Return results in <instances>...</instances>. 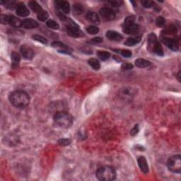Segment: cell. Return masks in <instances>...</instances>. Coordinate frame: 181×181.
Listing matches in <instances>:
<instances>
[{"label": "cell", "instance_id": "6da1fadb", "mask_svg": "<svg viewBox=\"0 0 181 181\" xmlns=\"http://www.w3.org/2000/svg\"><path fill=\"white\" fill-rule=\"evenodd\" d=\"M9 101L16 107L24 108L29 104L30 97L26 91L17 90L9 95Z\"/></svg>", "mask_w": 181, "mask_h": 181}, {"label": "cell", "instance_id": "7a4b0ae2", "mask_svg": "<svg viewBox=\"0 0 181 181\" xmlns=\"http://www.w3.org/2000/svg\"><path fill=\"white\" fill-rule=\"evenodd\" d=\"M53 120L55 125L61 128H65V129L70 127L73 123L72 116L65 111L55 113Z\"/></svg>", "mask_w": 181, "mask_h": 181}, {"label": "cell", "instance_id": "3957f363", "mask_svg": "<svg viewBox=\"0 0 181 181\" xmlns=\"http://www.w3.org/2000/svg\"><path fill=\"white\" fill-rule=\"evenodd\" d=\"M96 175L100 180L111 181L115 179L116 172L111 166H104L100 167L96 171Z\"/></svg>", "mask_w": 181, "mask_h": 181}, {"label": "cell", "instance_id": "277c9868", "mask_svg": "<svg viewBox=\"0 0 181 181\" xmlns=\"http://www.w3.org/2000/svg\"><path fill=\"white\" fill-rule=\"evenodd\" d=\"M148 47L150 51L156 54L159 56L164 55V51L159 41L157 40L156 36L154 33H151L148 37Z\"/></svg>", "mask_w": 181, "mask_h": 181}, {"label": "cell", "instance_id": "5b68a950", "mask_svg": "<svg viewBox=\"0 0 181 181\" xmlns=\"http://www.w3.org/2000/svg\"><path fill=\"white\" fill-rule=\"evenodd\" d=\"M169 171L175 173H180L181 172V156L180 155H175L169 158L167 163Z\"/></svg>", "mask_w": 181, "mask_h": 181}, {"label": "cell", "instance_id": "8992f818", "mask_svg": "<svg viewBox=\"0 0 181 181\" xmlns=\"http://www.w3.org/2000/svg\"><path fill=\"white\" fill-rule=\"evenodd\" d=\"M135 94H136V91L132 87H124L119 91V97L123 101H131L134 98Z\"/></svg>", "mask_w": 181, "mask_h": 181}, {"label": "cell", "instance_id": "52a82bcc", "mask_svg": "<svg viewBox=\"0 0 181 181\" xmlns=\"http://www.w3.org/2000/svg\"><path fill=\"white\" fill-rule=\"evenodd\" d=\"M66 30H67V33L68 35L72 36V37L78 38L81 37V36H84L83 33L79 29V26L73 21H71V23L67 24Z\"/></svg>", "mask_w": 181, "mask_h": 181}, {"label": "cell", "instance_id": "ba28073f", "mask_svg": "<svg viewBox=\"0 0 181 181\" xmlns=\"http://www.w3.org/2000/svg\"><path fill=\"white\" fill-rule=\"evenodd\" d=\"M52 47L57 50L59 52H60V53L70 55L72 52V50L68 45L64 44V43L61 42H57V41L53 42L52 43Z\"/></svg>", "mask_w": 181, "mask_h": 181}, {"label": "cell", "instance_id": "9c48e42d", "mask_svg": "<svg viewBox=\"0 0 181 181\" xmlns=\"http://www.w3.org/2000/svg\"><path fill=\"white\" fill-rule=\"evenodd\" d=\"M100 14L105 21H113L115 18V13L111 9L104 7L100 10Z\"/></svg>", "mask_w": 181, "mask_h": 181}, {"label": "cell", "instance_id": "30bf717a", "mask_svg": "<svg viewBox=\"0 0 181 181\" xmlns=\"http://www.w3.org/2000/svg\"><path fill=\"white\" fill-rule=\"evenodd\" d=\"M161 40L163 43H164L168 48H170L173 51L177 52L178 50V44L175 39L169 38L167 37H161Z\"/></svg>", "mask_w": 181, "mask_h": 181}, {"label": "cell", "instance_id": "8fae6325", "mask_svg": "<svg viewBox=\"0 0 181 181\" xmlns=\"http://www.w3.org/2000/svg\"><path fill=\"white\" fill-rule=\"evenodd\" d=\"M21 53L24 59H32L34 57V52L31 47L26 45H23L20 48Z\"/></svg>", "mask_w": 181, "mask_h": 181}, {"label": "cell", "instance_id": "7c38bea8", "mask_svg": "<svg viewBox=\"0 0 181 181\" xmlns=\"http://www.w3.org/2000/svg\"><path fill=\"white\" fill-rule=\"evenodd\" d=\"M16 13L18 16L21 17H26L30 14V11L26 7V6L24 4H19L17 6L16 9Z\"/></svg>", "mask_w": 181, "mask_h": 181}, {"label": "cell", "instance_id": "4fadbf2b", "mask_svg": "<svg viewBox=\"0 0 181 181\" xmlns=\"http://www.w3.org/2000/svg\"><path fill=\"white\" fill-rule=\"evenodd\" d=\"M123 31L127 35H136L139 31V27L137 24H134L130 26H123Z\"/></svg>", "mask_w": 181, "mask_h": 181}, {"label": "cell", "instance_id": "5bb4252c", "mask_svg": "<svg viewBox=\"0 0 181 181\" xmlns=\"http://www.w3.org/2000/svg\"><path fill=\"white\" fill-rule=\"evenodd\" d=\"M57 7L63 13H69L70 11V3L67 1H57L55 2Z\"/></svg>", "mask_w": 181, "mask_h": 181}, {"label": "cell", "instance_id": "9a60e30c", "mask_svg": "<svg viewBox=\"0 0 181 181\" xmlns=\"http://www.w3.org/2000/svg\"><path fill=\"white\" fill-rule=\"evenodd\" d=\"M38 26V23L31 19H26L22 21V27L26 29L36 28Z\"/></svg>", "mask_w": 181, "mask_h": 181}, {"label": "cell", "instance_id": "2e32d148", "mask_svg": "<svg viewBox=\"0 0 181 181\" xmlns=\"http://www.w3.org/2000/svg\"><path fill=\"white\" fill-rule=\"evenodd\" d=\"M106 37L112 41H120L123 40V36L118 32L114 31H108L106 33Z\"/></svg>", "mask_w": 181, "mask_h": 181}, {"label": "cell", "instance_id": "e0dca14e", "mask_svg": "<svg viewBox=\"0 0 181 181\" xmlns=\"http://www.w3.org/2000/svg\"><path fill=\"white\" fill-rule=\"evenodd\" d=\"M138 165L140 168L141 171L143 172L144 173H147L149 172V166L147 161L145 159V157L140 156L138 159Z\"/></svg>", "mask_w": 181, "mask_h": 181}, {"label": "cell", "instance_id": "ac0fdd59", "mask_svg": "<svg viewBox=\"0 0 181 181\" xmlns=\"http://www.w3.org/2000/svg\"><path fill=\"white\" fill-rule=\"evenodd\" d=\"M86 18L89 21L95 24H98L100 23V19L98 14L95 12H89L86 14Z\"/></svg>", "mask_w": 181, "mask_h": 181}, {"label": "cell", "instance_id": "d6986e66", "mask_svg": "<svg viewBox=\"0 0 181 181\" xmlns=\"http://www.w3.org/2000/svg\"><path fill=\"white\" fill-rule=\"evenodd\" d=\"M9 24L13 27H22V21L19 18L14 17V16H9Z\"/></svg>", "mask_w": 181, "mask_h": 181}, {"label": "cell", "instance_id": "ffe728a7", "mask_svg": "<svg viewBox=\"0 0 181 181\" xmlns=\"http://www.w3.org/2000/svg\"><path fill=\"white\" fill-rule=\"evenodd\" d=\"M11 60H12V65H11V66H12L13 68H17L19 66L21 60V57L19 54L17 53V52H13L11 55Z\"/></svg>", "mask_w": 181, "mask_h": 181}, {"label": "cell", "instance_id": "44dd1931", "mask_svg": "<svg viewBox=\"0 0 181 181\" xmlns=\"http://www.w3.org/2000/svg\"><path fill=\"white\" fill-rule=\"evenodd\" d=\"M152 65L149 61L144 59H137L135 60V65L139 68H146Z\"/></svg>", "mask_w": 181, "mask_h": 181}, {"label": "cell", "instance_id": "7402d4cb", "mask_svg": "<svg viewBox=\"0 0 181 181\" xmlns=\"http://www.w3.org/2000/svg\"><path fill=\"white\" fill-rule=\"evenodd\" d=\"M28 5H29V7L31 9V10L33 11L34 13H37V14H38L39 13H40L41 11H43L42 7H41V6L39 5L36 2H34V1L29 2Z\"/></svg>", "mask_w": 181, "mask_h": 181}, {"label": "cell", "instance_id": "603a6c76", "mask_svg": "<svg viewBox=\"0 0 181 181\" xmlns=\"http://www.w3.org/2000/svg\"><path fill=\"white\" fill-rule=\"evenodd\" d=\"M141 39V38L140 36H137V37L135 38H127L125 42V45H127V46H134V45L140 42Z\"/></svg>", "mask_w": 181, "mask_h": 181}, {"label": "cell", "instance_id": "cb8c5ba5", "mask_svg": "<svg viewBox=\"0 0 181 181\" xmlns=\"http://www.w3.org/2000/svg\"><path fill=\"white\" fill-rule=\"evenodd\" d=\"M89 65L94 70H99L100 68V64L98 59L95 58H91L88 60Z\"/></svg>", "mask_w": 181, "mask_h": 181}, {"label": "cell", "instance_id": "d4e9b609", "mask_svg": "<svg viewBox=\"0 0 181 181\" xmlns=\"http://www.w3.org/2000/svg\"><path fill=\"white\" fill-rule=\"evenodd\" d=\"M84 10V6L81 4H75L74 6H73V11H74V13L75 14H81V13H83Z\"/></svg>", "mask_w": 181, "mask_h": 181}, {"label": "cell", "instance_id": "484cf974", "mask_svg": "<svg viewBox=\"0 0 181 181\" xmlns=\"http://www.w3.org/2000/svg\"><path fill=\"white\" fill-rule=\"evenodd\" d=\"M97 55L100 59H101V60L105 61L110 58V57H111V54H110L109 52H105V51H98L97 53Z\"/></svg>", "mask_w": 181, "mask_h": 181}, {"label": "cell", "instance_id": "4316f807", "mask_svg": "<svg viewBox=\"0 0 181 181\" xmlns=\"http://www.w3.org/2000/svg\"><path fill=\"white\" fill-rule=\"evenodd\" d=\"M46 24L50 28H52L54 30H57L59 28V25L54 20H48L46 23Z\"/></svg>", "mask_w": 181, "mask_h": 181}, {"label": "cell", "instance_id": "83f0119b", "mask_svg": "<svg viewBox=\"0 0 181 181\" xmlns=\"http://www.w3.org/2000/svg\"><path fill=\"white\" fill-rule=\"evenodd\" d=\"M134 24H135V17L134 16H130V17H128L125 19L123 26H130V25H132Z\"/></svg>", "mask_w": 181, "mask_h": 181}, {"label": "cell", "instance_id": "f1b7e54d", "mask_svg": "<svg viewBox=\"0 0 181 181\" xmlns=\"http://www.w3.org/2000/svg\"><path fill=\"white\" fill-rule=\"evenodd\" d=\"M86 31L88 32L89 34L95 35V34H97L98 32H99V29H98V27H96L95 26H89L87 27Z\"/></svg>", "mask_w": 181, "mask_h": 181}, {"label": "cell", "instance_id": "f546056e", "mask_svg": "<svg viewBox=\"0 0 181 181\" xmlns=\"http://www.w3.org/2000/svg\"><path fill=\"white\" fill-rule=\"evenodd\" d=\"M49 17V15H48V13L46 11L43 10L40 13H39L38 14V19L41 21H45V20L47 19V18Z\"/></svg>", "mask_w": 181, "mask_h": 181}, {"label": "cell", "instance_id": "4dcf8cb0", "mask_svg": "<svg viewBox=\"0 0 181 181\" xmlns=\"http://www.w3.org/2000/svg\"><path fill=\"white\" fill-rule=\"evenodd\" d=\"M32 38H33L34 40L43 43V44H47V43L46 39H45L44 37H43V36H39V35H34L32 36Z\"/></svg>", "mask_w": 181, "mask_h": 181}, {"label": "cell", "instance_id": "1f68e13d", "mask_svg": "<svg viewBox=\"0 0 181 181\" xmlns=\"http://www.w3.org/2000/svg\"><path fill=\"white\" fill-rule=\"evenodd\" d=\"M165 23H166V20H165V19L163 17H159L156 19V24L157 26H164L165 25Z\"/></svg>", "mask_w": 181, "mask_h": 181}, {"label": "cell", "instance_id": "d6a6232c", "mask_svg": "<svg viewBox=\"0 0 181 181\" xmlns=\"http://www.w3.org/2000/svg\"><path fill=\"white\" fill-rule=\"evenodd\" d=\"M9 16L2 14L0 17V21L2 24H9Z\"/></svg>", "mask_w": 181, "mask_h": 181}, {"label": "cell", "instance_id": "836d02e7", "mask_svg": "<svg viewBox=\"0 0 181 181\" xmlns=\"http://www.w3.org/2000/svg\"><path fill=\"white\" fill-rule=\"evenodd\" d=\"M58 143L61 146H67L71 143L70 139H61L58 141Z\"/></svg>", "mask_w": 181, "mask_h": 181}, {"label": "cell", "instance_id": "e575fe53", "mask_svg": "<svg viewBox=\"0 0 181 181\" xmlns=\"http://www.w3.org/2000/svg\"><path fill=\"white\" fill-rule=\"evenodd\" d=\"M144 8L149 9L152 8L153 5V2L152 1H142L141 2Z\"/></svg>", "mask_w": 181, "mask_h": 181}, {"label": "cell", "instance_id": "d590c367", "mask_svg": "<svg viewBox=\"0 0 181 181\" xmlns=\"http://www.w3.org/2000/svg\"><path fill=\"white\" fill-rule=\"evenodd\" d=\"M121 55L123 57H130L132 56V52L130 51V50H123L122 51H121Z\"/></svg>", "mask_w": 181, "mask_h": 181}, {"label": "cell", "instance_id": "8d00e7d4", "mask_svg": "<svg viewBox=\"0 0 181 181\" xmlns=\"http://www.w3.org/2000/svg\"><path fill=\"white\" fill-rule=\"evenodd\" d=\"M139 125H135L134 127L132 128L131 132H130V134L132 135V136H134L135 134H137V133L139 132Z\"/></svg>", "mask_w": 181, "mask_h": 181}, {"label": "cell", "instance_id": "74e56055", "mask_svg": "<svg viewBox=\"0 0 181 181\" xmlns=\"http://www.w3.org/2000/svg\"><path fill=\"white\" fill-rule=\"evenodd\" d=\"M121 68H122L123 70H129L133 68V66H132V65H131V64L125 63V64H123Z\"/></svg>", "mask_w": 181, "mask_h": 181}, {"label": "cell", "instance_id": "f35d334b", "mask_svg": "<svg viewBox=\"0 0 181 181\" xmlns=\"http://www.w3.org/2000/svg\"><path fill=\"white\" fill-rule=\"evenodd\" d=\"M109 3L111 4L112 6H114V7H119V6H120L121 4H123V2H121V1H112V2H110Z\"/></svg>", "mask_w": 181, "mask_h": 181}, {"label": "cell", "instance_id": "ab89813d", "mask_svg": "<svg viewBox=\"0 0 181 181\" xmlns=\"http://www.w3.org/2000/svg\"><path fill=\"white\" fill-rule=\"evenodd\" d=\"M92 41L93 43H100L103 42V38H100V37H97V38H95L92 39Z\"/></svg>", "mask_w": 181, "mask_h": 181}, {"label": "cell", "instance_id": "60d3db41", "mask_svg": "<svg viewBox=\"0 0 181 181\" xmlns=\"http://www.w3.org/2000/svg\"><path fill=\"white\" fill-rule=\"evenodd\" d=\"M180 72H178V79L179 80V81H180Z\"/></svg>", "mask_w": 181, "mask_h": 181}]
</instances>
